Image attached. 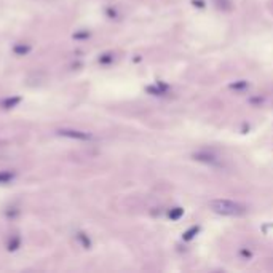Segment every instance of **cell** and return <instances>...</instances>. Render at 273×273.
Returning <instances> with one entry per match:
<instances>
[{"mask_svg": "<svg viewBox=\"0 0 273 273\" xmlns=\"http://www.w3.org/2000/svg\"><path fill=\"white\" fill-rule=\"evenodd\" d=\"M210 206L213 208V211L224 216H243L246 213V208L243 204L230 200H213Z\"/></svg>", "mask_w": 273, "mask_h": 273, "instance_id": "1", "label": "cell"}]
</instances>
